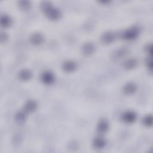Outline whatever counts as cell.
Segmentation results:
<instances>
[{
    "label": "cell",
    "instance_id": "1",
    "mask_svg": "<svg viewBox=\"0 0 153 153\" xmlns=\"http://www.w3.org/2000/svg\"><path fill=\"white\" fill-rule=\"evenodd\" d=\"M40 8L47 19L50 20L57 21L62 17L61 11L54 7L50 1H42L40 4Z\"/></svg>",
    "mask_w": 153,
    "mask_h": 153
},
{
    "label": "cell",
    "instance_id": "2",
    "mask_svg": "<svg viewBox=\"0 0 153 153\" xmlns=\"http://www.w3.org/2000/svg\"><path fill=\"white\" fill-rule=\"evenodd\" d=\"M139 33L140 31L138 27L132 26L124 30L121 33V37L124 40L133 41L138 37Z\"/></svg>",
    "mask_w": 153,
    "mask_h": 153
},
{
    "label": "cell",
    "instance_id": "3",
    "mask_svg": "<svg viewBox=\"0 0 153 153\" xmlns=\"http://www.w3.org/2000/svg\"><path fill=\"white\" fill-rule=\"evenodd\" d=\"M41 81L45 85H51L56 79V76L53 72L50 71H44L41 75Z\"/></svg>",
    "mask_w": 153,
    "mask_h": 153
},
{
    "label": "cell",
    "instance_id": "4",
    "mask_svg": "<svg viewBox=\"0 0 153 153\" xmlns=\"http://www.w3.org/2000/svg\"><path fill=\"white\" fill-rule=\"evenodd\" d=\"M121 119L124 123L131 124L136 121L137 115L133 111H127L121 114Z\"/></svg>",
    "mask_w": 153,
    "mask_h": 153
},
{
    "label": "cell",
    "instance_id": "5",
    "mask_svg": "<svg viewBox=\"0 0 153 153\" xmlns=\"http://www.w3.org/2000/svg\"><path fill=\"white\" fill-rule=\"evenodd\" d=\"M109 129V124L106 119H101L99 121L96 126V131L99 135L103 136Z\"/></svg>",
    "mask_w": 153,
    "mask_h": 153
},
{
    "label": "cell",
    "instance_id": "6",
    "mask_svg": "<svg viewBox=\"0 0 153 153\" xmlns=\"http://www.w3.org/2000/svg\"><path fill=\"white\" fill-rule=\"evenodd\" d=\"M62 69L65 72L71 73L75 71L77 68L76 63L72 60H68L62 63Z\"/></svg>",
    "mask_w": 153,
    "mask_h": 153
},
{
    "label": "cell",
    "instance_id": "7",
    "mask_svg": "<svg viewBox=\"0 0 153 153\" xmlns=\"http://www.w3.org/2000/svg\"><path fill=\"white\" fill-rule=\"evenodd\" d=\"M96 47L91 42H87L84 43L81 47L82 53L85 56H90L94 53Z\"/></svg>",
    "mask_w": 153,
    "mask_h": 153
},
{
    "label": "cell",
    "instance_id": "8",
    "mask_svg": "<svg viewBox=\"0 0 153 153\" xmlns=\"http://www.w3.org/2000/svg\"><path fill=\"white\" fill-rule=\"evenodd\" d=\"M115 33L112 31H107L104 32L100 36L102 42L105 44H109L112 43L115 39Z\"/></svg>",
    "mask_w": 153,
    "mask_h": 153
},
{
    "label": "cell",
    "instance_id": "9",
    "mask_svg": "<svg viewBox=\"0 0 153 153\" xmlns=\"http://www.w3.org/2000/svg\"><path fill=\"white\" fill-rule=\"evenodd\" d=\"M30 43L33 45H39L44 42L43 35L39 32L33 33L29 38Z\"/></svg>",
    "mask_w": 153,
    "mask_h": 153
},
{
    "label": "cell",
    "instance_id": "10",
    "mask_svg": "<svg viewBox=\"0 0 153 153\" xmlns=\"http://www.w3.org/2000/svg\"><path fill=\"white\" fill-rule=\"evenodd\" d=\"M38 108L37 103L33 100H29L24 104L23 110L26 113H32L35 112Z\"/></svg>",
    "mask_w": 153,
    "mask_h": 153
},
{
    "label": "cell",
    "instance_id": "11",
    "mask_svg": "<svg viewBox=\"0 0 153 153\" xmlns=\"http://www.w3.org/2000/svg\"><path fill=\"white\" fill-rule=\"evenodd\" d=\"M92 144L93 146L95 149H100L105 147L106 145V140L102 136L99 135L93 139Z\"/></svg>",
    "mask_w": 153,
    "mask_h": 153
},
{
    "label": "cell",
    "instance_id": "12",
    "mask_svg": "<svg viewBox=\"0 0 153 153\" xmlns=\"http://www.w3.org/2000/svg\"><path fill=\"white\" fill-rule=\"evenodd\" d=\"M137 88V87L135 83L133 82H130L126 84L123 86V91L124 93L127 95H131L136 91Z\"/></svg>",
    "mask_w": 153,
    "mask_h": 153
},
{
    "label": "cell",
    "instance_id": "13",
    "mask_svg": "<svg viewBox=\"0 0 153 153\" xmlns=\"http://www.w3.org/2000/svg\"><path fill=\"white\" fill-rule=\"evenodd\" d=\"M13 23L11 17L7 14H2L0 18V25L2 28L7 29L10 27Z\"/></svg>",
    "mask_w": 153,
    "mask_h": 153
},
{
    "label": "cell",
    "instance_id": "14",
    "mask_svg": "<svg viewBox=\"0 0 153 153\" xmlns=\"http://www.w3.org/2000/svg\"><path fill=\"white\" fill-rule=\"evenodd\" d=\"M19 78L23 81H27L32 77V72L28 69H22L18 73Z\"/></svg>",
    "mask_w": 153,
    "mask_h": 153
},
{
    "label": "cell",
    "instance_id": "15",
    "mask_svg": "<svg viewBox=\"0 0 153 153\" xmlns=\"http://www.w3.org/2000/svg\"><path fill=\"white\" fill-rule=\"evenodd\" d=\"M137 61L135 58H128L124 61L123 66L124 69L127 70H131L136 67Z\"/></svg>",
    "mask_w": 153,
    "mask_h": 153
},
{
    "label": "cell",
    "instance_id": "16",
    "mask_svg": "<svg viewBox=\"0 0 153 153\" xmlns=\"http://www.w3.org/2000/svg\"><path fill=\"white\" fill-rule=\"evenodd\" d=\"M27 118V115L26 113L23 110V111H20L17 112L14 117V120L18 124H23L25 122Z\"/></svg>",
    "mask_w": 153,
    "mask_h": 153
},
{
    "label": "cell",
    "instance_id": "17",
    "mask_svg": "<svg viewBox=\"0 0 153 153\" xmlns=\"http://www.w3.org/2000/svg\"><path fill=\"white\" fill-rule=\"evenodd\" d=\"M18 6L20 10L23 11H27L30 9L31 4L29 1H18Z\"/></svg>",
    "mask_w": 153,
    "mask_h": 153
},
{
    "label": "cell",
    "instance_id": "18",
    "mask_svg": "<svg viewBox=\"0 0 153 153\" xmlns=\"http://www.w3.org/2000/svg\"><path fill=\"white\" fill-rule=\"evenodd\" d=\"M127 53V51L126 48H119L114 52V58L120 59L125 56Z\"/></svg>",
    "mask_w": 153,
    "mask_h": 153
},
{
    "label": "cell",
    "instance_id": "19",
    "mask_svg": "<svg viewBox=\"0 0 153 153\" xmlns=\"http://www.w3.org/2000/svg\"><path fill=\"white\" fill-rule=\"evenodd\" d=\"M143 124L146 127H151L152 124V117L151 115H146L142 119Z\"/></svg>",
    "mask_w": 153,
    "mask_h": 153
},
{
    "label": "cell",
    "instance_id": "20",
    "mask_svg": "<svg viewBox=\"0 0 153 153\" xmlns=\"http://www.w3.org/2000/svg\"><path fill=\"white\" fill-rule=\"evenodd\" d=\"M8 39V35L5 31H1L0 33V42L1 44L5 43Z\"/></svg>",
    "mask_w": 153,
    "mask_h": 153
},
{
    "label": "cell",
    "instance_id": "21",
    "mask_svg": "<svg viewBox=\"0 0 153 153\" xmlns=\"http://www.w3.org/2000/svg\"><path fill=\"white\" fill-rule=\"evenodd\" d=\"M152 56H149V57H148V59L146 60V65L147 67L148 68V69L150 71H152V59H151Z\"/></svg>",
    "mask_w": 153,
    "mask_h": 153
},
{
    "label": "cell",
    "instance_id": "22",
    "mask_svg": "<svg viewBox=\"0 0 153 153\" xmlns=\"http://www.w3.org/2000/svg\"><path fill=\"white\" fill-rule=\"evenodd\" d=\"M146 51L149 56H152V46L151 44H148L146 47Z\"/></svg>",
    "mask_w": 153,
    "mask_h": 153
},
{
    "label": "cell",
    "instance_id": "23",
    "mask_svg": "<svg viewBox=\"0 0 153 153\" xmlns=\"http://www.w3.org/2000/svg\"><path fill=\"white\" fill-rule=\"evenodd\" d=\"M109 2H110V1H100V3L107 4H108Z\"/></svg>",
    "mask_w": 153,
    "mask_h": 153
}]
</instances>
